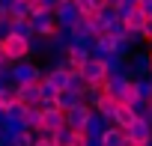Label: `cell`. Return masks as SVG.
Returning <instances> with one entry per match:
<instances>
[{"instance_id": "1", "label": "cell", "mask_w": 152, "mask_h": 146, "mask_svg": "<svg viewBox=\"0 0 152 146\" xmlns=\"http://www.w3.org/2000/svg\"><path fill=\"white\" fill-rule=\"evenodd\" d=\"M0 45H3V54H6L9 63H21V60L30 57V39L15 33V30H9L3 39H0Z\"/></svg>"}, {"instance_id": "2", "label": "cell", "mask_w": 152, "mask_h": 146, "mask_svg": "<svg viewBox=\"0 0 152 146\" xmlns=\"http://www.w3.org/2000/svg\"><path fill=\"white\" fill-rule=\"evenodd\" d=\"M9 78H12V84H30V81H42V78H45V72H42L36 63L21 60V63H12Z\"/></svg>"}, {"instance_id": "3", "label": "cell", "mask_w": 152, "mask_h": 146, "mask_svg": "<svg viewBox=\"0 0 152 146\" xmlns=\"http://www.w3.org/2000/svg\"><path fill=\"white\" fill-rule=\"evenodd\" d=\"M54 18H57V24H60L63 30H72L75 21L81 18V9H78L75 0H60V3L54 6Z\"/></svg>"}, {"instance_id": "4", "label": "cell", "mask_w": 152, "mask_h": 146, "mask_svg": "<svg viewBox=\"0 0 152 146\" xmlns=\"http://www.w3.org/2000/svg\"><path fill=\"white\" fill-rule=\"evenodd\" d=\"M81 75H84V81H87L90 87H102V84H104V78H107V66H104V60H102V57H90V60H87V66L81 69Z\"/></svg>"}, {"instance_id": "5", "label": "cell", "mask_w": 152, "mask_h": 146, "mask_svg": "<svg viewBox=\"0 0 152 146\" xmlns=\"http://www.w3.org/2000/svg\"><path fill=\"white\" fill-rule=\"evenodd\" d=\"M125 69H128L131 78H149V72H152V57H149V51H134V54L125 60Z\"/></svg>"}, {"instance_id": "6", "label": "cell", "mask_w": 152, "mask_h": 146, "mask_svg": "<svg viewBox=\"0 0 152 146\" xmlns=\"http://www.w3.org/2000/svg\"><path fill=\"white\" fill-rule=\"evenodd\" d=\"M93 113H96V110H93L87 101H81V104H75V107H69V110H66V125H69V128H75V131H84Z\"/></svg>"}, {"instance_id": "7", "label": "cell", "mask_w": 152, "mask_h": 146, "mask_svg": "<svg viewBox=\"0 0 152 146\" xmlns=\"http://www.w3.org/2000/svg\"><path fill=\"white\" fill-rule=\"evenodd\" d=\"M15 90H18V101H21V104H27V107H33V104H39V101H42V81L15 84Z\"/></svg>"}, {"instance_id": "8", "label": "cell", "mask_w": 152, "mask_h": 146, "mask_svg": "<svg viewBox=\"0 0 152 146\" xmlns=\"http://www.w3.org/2000/svg\"><path fill=\"white\" fill-rule=\"evenodd\" d=\"M128 146H143L146 140H152V122L149 119H143V116H137L134 119V125L128 128Z\"/></svg>"}, {"instance_id": "9", "label": "cell", "mask_w": 152, "mask_h": 146, "mask_svg": "<svg viewBox=\"0 0 152 146\" xmlns=\"http://www.w3.org/2000/svg\"><path fill=\"white\" fill-rule=\"evenodd\" d=\"M69 75H72V72H69L66 66H51V69L45 72V81H48L57 93H63V90H69Z\"/></svg>"}, {"instance_id": "10", "label": "cell", "mask_w": 152, "mask_h": 146, "mask_svg": "<svg viewBox=\"0 0 152 146\" xmlns=\"http://www.w3.org/2000/svg\"><path fill=\"white\" fill-rule=\"evenodd\" d=\"M116 51V36H110V33H102V36H96L93 39V57H110Z\"/></svg>"}, {"instance_id": "11", "label": "cell", "mask_w": 152, "mask_h": 146, "mask_svg": "<svg viewBox=\"0 0 152 146\" xmlns=\"http://www.w3.org/2000/svg\"><path fill=\"white\" fill-rule=\"evenodd\" d=\"M66 125V110H42V125H39V131H60Z\"/></svg>"}, {"instance_id": "12", "label": "cell", "mask_w": 152, "mask_h": 146, "mask_svg": "<svg viewBox=\"0 0 152 146\" xmlns=\"http://www.w3.org/2000/svg\"><path fill=\"white\" fill-rule=\"evenodd\" d=\"M134 119H137L134 107H131V104H125V101H119V104H116V113H113V125L128 131V128L134 125Z\"/></svg>"}, {"instance_id": "13", "label": "cell", "mask_w": 152, "mask_h": 146, "mask_svg": "<svg viewBox=\"0 0 152 146\" xmlns=\"http://www.w3.org/2000/svg\"><path fill=\"white\" fill-rule=\"evenodd\" d=\"M128 131L125 128H116V125H107L104 134H102V146H128Z\"/></svg>"}, {"instance_id": "14", "label": "cell", "mask_w": 152, "mask_h": 146, "mask_svg": "<svg viewBox=\"0 0 152 146\" xmlns=\"http://www.w3.org/2000/svg\"><path fill=\"white\" fill-rule=\"evenodd\" d=\"M116 104H119V101H116V99H113L110 93H102V96H99V101L93 104V110H96L99 116H104V119H110V122H113V113H116Z\"/></svg>"}, {"instance_id": "15", "label": "cell", "mask_w": 152, "mask_h": 146, "mask_svg": "<svg viewBox=\"0 0 152 146\" xmlns=\"http://www.w3.org/2000/svg\"><path fill=\"white\" fill-rule=\"evenodd\" d=\"M12 104H18V90L15 84H3L0 87V113H9Z\"/></svg>"}, {"instance_id": "16", "label": "cell", "mask_w": 152, "mask_h": 146, "mask_svg": "<svg viewBox=\"0 0 152 146\" xmlns=\"http://www.w3.org/2000/svg\"><path fill=\"white\" fill-rule=\"evenodd\" d=\"M107 125H113V122H110V119H104V116H99V113H93V116H90V122H87V128H84V131H87V137H102V134H104V128H107Z\"/></svg>"}, {"instance_id": "17", "label": "cell", "mask_w": 152, "mask_h": 146, "mask_svg": "<svg viewBox=\"0 0 152 146\" xmlns=\"http://www.w3.org/2000/svg\"><path fill=\"white\" fill-rule=\"evenodd\" d=\"M81 101H84V96H81V93H72V90H63V93H57V104H60V110H69V107L81 104Z\"/></svg>"}, {"instance_id": "18", "label": "cell", "mask_w": 152, "mask_h": 146, "mask_svg": "<svg viewBox=\"0 0 152 146\" xmlns=\"http://www.w3.org/2000/svg\"><path fill=\"white\" fill-rule=\"evenodd\" d=\"M131 87H134V96H137V99H143V101L152 99V81H149V78H134Z\"/></svg>"}, {"instance_id": "19", "label": "cell", "mask_w": 152, "mask_h": 146, "mask_svg": "<svg viewBox=\"0 0 152 146\" xmlns=\"http://www.w3.org/2000/svg\"><path fill=\"white\" fill-rule=\"evenodd\" d=\"M33 140H36V131H30V128H21V131L9 134V143L12 146H33Z\"/></svg>"}, {"instance_id": "20", "label": "cell", "mask_w": 152, "mask_h": 146, "mask_svg": "<svg viewBox=\"0 0 152 146\" xmlns=\"http://www.w3.org/2000/svg\"><path fill=\"white\" fill-rule=\"evenodd\" d=\"M104 66H107V75H122V72H128L125 69V57H119V54L104 57Z\"/></svg>"}, {"instance_id": "21", "label": "cell", "mask_w": 152, "mask_h": 146, "mask_svg": "<svg viewBox=\"0 0 152 146\" xmlns=\"http://www.w3.org/2000/svg\"><path fill=\"white\" fill-rule=\"evenodd\" d=\"M66 146H90V143H87V131H75V128H72Z\"/></svg>"}, {"instance_id": "22", "label": "cell", "mask_w": 152, "mask_h": 146, "mask_svg": "<svg viewBox=\"0 0 152 146\" xmlns=\"http://www.w3.org/2000/svg\"><path fill=\"white\" fill-rule=\"evenodd\" d=\"M143 39H146V42H152V18H149V21H146V27H143Z\"/></svg>"}, {"instance_id": "23", "label": "cell", "mask_w": 152, "mask_h": 146, "mask_svg": "<svg viewBox=\"0 0 152 146\" xmlns=\"http://www.w3.org/2000/svg\"><path fill=\"white\" fill-rule=\"evenodd\" d=\"M87 3H90V6L99 12V9H104V6H107V0H87Z\"/></svg>"}, {"instance_id": "24", "label": "cell", "mask_w": 152, "mask_h": 146, "mask_svg": "<svg viewBox=\"0 0 152 146\" xmlns=\"http://www.w3.org/2000/svg\"><path fill=\"white\" fill-rule=\"evenodd\" d=\"M143 119H149V122H152V101H146V113H143Z\"/></svg>"}, {"instance_id": "25", "label": "cell", "mask_w": 152, "mask_h": 146, "mask_svg": "<svg viewBox=\"0 0 152 146\" xmlns=\"http://www.w3.org/2000/svg\"><path fill=\"white\" fill-rule=\"evenodd\" d=\"M122 3H125V0H107V6H110V9H119Z\"/></svg>"}, {"instance_id": "26", "label": "cell", "mask_w": 152, "mask_h": 146, "mask_svg": "<svg viewBox=\"0 0 152 146\" xmlns=\"http://www.w3.org/2000/svg\"><path fill=\"white\" fill-rule=\"evenodd\" d=\"M143 146H152V140H146V143H143Z\"/></svg>"}, {"instance_id": "27", "label": "cell", "mask_w": 152, "mask_h": 146, "mask_svg": "<svg viewBox=\"0 0 152 146\" xmlns=\"http://www.w3.org/2000/svg\"><path fill=\"white\" fill-rule=\"evenodd\" d=\"M149 81H152V72H149Z\"/></svg>"}, {"instance_id": "28", "label": "cell", "mask_w": 152, "mask_h": 146, "mask_svg": "<svg viewBox=\"0 0 152 146\" xmlns=\"http://www.w3.org/2000/svg\"><path fill=\"white\" fill-rule=\"evenodd\" d=\"M149 57H152V51H149Z\"/></svg>"}, {"instance_id": "29", "label": "cell", "mask_w": 152, "mask_h": 146, "mask_svg": "<svg viewBox=\"0 0 152 146\" xmlns=\"http://www.w3.org/2000/svg\"><path fill=\"white\" fill-rule=\"evenodd\" d=\"M149 101H152V99H149Z\"/></svg>"}, {"instance_id": "30", "label": "cell", "mask_w": 152, "mask_h": 146, "mask_svg": "<svg viewBox=\"0 0 152 146\" xmlns=\"http://www.w3.org/2000/svg\"><path fill=\"white\" fill-rule=\"evenodd\" d=\"M149 45H152V42H149Z\"/></svg>"}]
</instances>
